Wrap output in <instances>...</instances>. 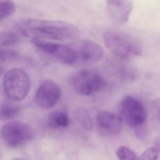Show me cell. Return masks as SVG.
<instances>
[{
    "label": "cell",
    "instance_id": "obj_1",
    "mask_svg": "<svg viewBox=\"0 0 160 160\" xmlns=\"http://www.w3.org/2000/svg\"><path fill=\"white\" fill-rule=\"evenodd\" d=\"M17 30L23 36L34 40L66 41L78 35L74 25L61 20L30 19L17 24Z\"/></svg>",
    "mask_w": 160,
    "mask_h": 160
},
{
    "label": "cell",
    "instance_id": "obj_2",
    "mask_svg": "<svg viewBox=\"0 0 160 160\" xmlns=\"http://www.w3.org/2000/svg\"><path fill=\"white\" fill-rule=\"evenodd\" d=\"M103 41L108 50L120 59H130L142 54V47L140 43L123 31L107 30L103 35Z\"/></svg>",
    "mask_w": 160,
    "mask_h": 160
},
{
    "label": "cell",
    "instance_id": "obj_3",
    "mask_svg": "<svg viewBox=\"0 0 160 160\" xmlns=\"http://www.w3.org/2000/svg\"><path fill=\"white\" fill-rule=\"evenodd\" d=\"M3 91L9 99L14 102L24 99L31 90L29 75L21 69L14 68L6 72L3 77Z\"/></svg>",
    "mask_w": 160,
    "mask_h": 160
},
{
    "label": "cell",
    "instance_id": "obj_4",
    "mask_svg": "<svg viewBox=\"0 0 160 160\" xmlns=\"http://www.w3.org/2000/svg\"><path fill=\"white\" fill-rule=\"evenodd\" d=\"M73 92L81 96H89L99 92L105 86L102 76L93 69H81L70 79Z\"/></svg>",
    "mask_w": 160,
    "mask_h": 160
},
{
    "label": "cell",
    "instance_id": "obj_5",
    "mask_svg": "<svg viewBox=\"0 0 160 160\" xmlns=\"http://www.w3.org/2000/svg\"><path fill=\"white\" fill-rule=\"evenodd\" d=\"M120 116L137 132L143 130L148 120V111L145 105L131 95H127L120 102Z\"/></svg>",
    "mask_w": 160,
    "mask_h": 160
},
{
    "label": "cell",
    "instance_id": "obj_6",
    "mask_svg": "<svg viewBox=\"0 0 160 160\" xmlns=\"http://www.w3.org/2000/svg\"><path fill=\"white\" fill-rule=\"evenodd\" d=\"M31 43L45 57L66 65L77 64L75 51L72 45H62L48 41L34 40Z\"/></svg>",
    "mask_w": 160,
    "mask_h": 160
},
{
    "label": "cell",
    "instance_id": "obj_7",
    "mask_svg": "<svg viewBox=\"0 0 160 160\" xmlns=\"http://www.w3.org/2000/svg\"><path fill=\"white\" fill-rule=\"evenodd\" d=\"M1 137L6 146L16 148L32 140L34 133L28 123L20 121H10L2 125Z\"/></svg>",
    "mask_w": 160,
    "mask_h": 160
},
{
    "label": "cell",
    "instance_id": "obj_8",
    "mask_svg": "<svg viewBox=\"0 0 160 160\" xmlns=\"http://www.w3.org/2000/svg\"><path fill=\"white\" fill-rule=\"evenodd\" d=\"M75 51L77 64H92L99 62L104 56L102 47L96 42L89 39L72 44Z\"/></svg>",
    "mask_w": 160,
    "mask_h": 160
},
{
    "label": "cell",
    "instance_id": "obj_9",
    "mask_svg": "<svg viewBox=\"0 0 160 160\" xmlns=\"http://www.w3.org/2000/svg\"><path fill=\"white\" fill-rule=\"evenodd\" d=\"M60 96V87L52 80H45L37 89L35 102L42 109H50L57 104Z\"/></svg>",
    "mask_w": 160,
    "mask_h": 160
},
{
    "label": "cell",
    "instance_id": "obj_10",
    "mask_svg": "<svg viewBox=\"0 0 160 160\" xmlns=\"http://www.w3.org/2000/svg\"><path fill=\"white\" fill-rule=\"evenodd\" d=\"M96 128L103 136H116L120 134L123 128V120L118 114L111 111L98 112L96 119Z\"/></svg>",
    "mask_w": 160,
    "mask_h": 160
},
{
    "label": "cell",
    "instance_id": "obj_11",
    "mask_svg": "<svg viewBox=\"0 0 160 160\" xmlns=\"http://www.w3.org/2000/svg\"><path fill=\"white\" fill-rule=\"evenodd\" d=\"M134 8V3L131 1H107L106 9L112 20L119 23L128 21Z\"/></svg>",
    "mask_w": 160,
    "mask_h": 160
},
{
    "label": "cell",
    "instance_id": "obj_12",
    "mask_svg": "<svg viewBox=\"0 0 160 160\" xmlns=\"http://www.w3.org/2000/svg\"><path fill=\"white\" fill-rule=\"evenodd\" d=\"M68 112L64 109H56L50 112L47 118V124L51 129H63L70 125Z\"/></svg>",
    "mask_w": 160,
    "mask_h": 160
},
{
    "label": "cell",
    "instance_id": "obj_13",
    "mask_svg": "<svg viewBox=\"0 0 160 160\" xmlns=\"http://www.w3.org/2000/svg\"><path fill=\"white\" fill-rule=\"evenodd\" d=\"M74 117L80 126L85 131H92L93 128V122L88 111L84 108H78L74 111Z\"/></svg>",
    "mask_w": 160,
    "mask_h": 160
},
{
    "label": "cell",
    "instance_id": "obj_14",
    "mask_svg": "<svg viewBox=\"0 0 160 160\" xmlns=\"http://www.w3.org/2000/svg\"><path fill=\"white\" fill-rule=\"evenodd\" d=\"M20 42V36L14 32L6 31L2 32L0 34V45L1 48H9L10 47L17 45Z\"/></svg>",
    "mask_w": 160,
    "mask_h": 160
},
{
    "label": "cell",
    "instance_id": "obj_15",
    "mask_svg": "<svg viewBox=\"0 0 160 160\" xmlns=\"http://www.w3.org/2000/svg\"><path fill=\"white\" fill-rule=\"evenodd\" d=\"M20 108L10 103H3L1 106V119L2 120H12L20 113Z\"/></svg>",
    "mask_w": 160,
    "mask_h": 160
},
{
    "label": "cell",
    "instance_id": "obj_16",
    "mask_svg": "<svg viewBox=\"0 0 160 160\" xmlns=\"http://www.w3.org/2000/svg\"><path fill=\"white\" fill-rule=\"evenodd\" d=\"M16 12V5L12 1L0 2V21L13 15Z\"/></svg>",
    "mask_w": 160,
    "mask_h": 160
},
{
    "label": "cell",
    "instance_id": "obj_17",
    "mask_svg": "<svg viewBox=\"0 0 160 160\" xmlns=\"http://www.w3.org/2000/svg\"><path fill=\"white\" fill-rule=\"evenodd\" d=\"M116 155L119 160H138V156L135 152L129 147L124 145L117 148Z\"/></svg>",
    "mask_w": 160,
    "mask_h": 160
},
{
    "label": "cell",
    "instance_id": "obj_18",
    "mask_svg": "<svg viewBox=\"0 0 160 160\" xmlns=\"http://www.w3.org/2000/svg\"><path fill=\"white\" fill-rule=\"evenodd\" d=\"M19 57V53L16 50L11 48H1L0 60L1 62L12 61Z\"/></svg>",
    "mask_w": 160,
    "mask_h": 160
},
{
    "label": "cell",
    "instance_id": "obj_19",
    "mask_svg": "<svg viewBox=\"0 0 160 160\" xmlns=\"http://www.w3.org/2000/svg\"><path fill=\"white\" fill-rule=\"evenodd\" d=\"M158 158L159 156L156 148L154 147H149L140 155L138 160H158Z\"/></svg>",
    "mask_w": 160,
    "mask_h": 160
},
{
    "label": "cell",
    "instance_id": "obj_20",
    "mask_svg": "<svg viewBox=\"0 0 160 160\" xmlns=\"http://www.w3.org/2000/svg\"><path fill=\"white\" fill-rule=\"evenodd\" d=\"M11 160H28V159H24V158H14V159H12Z\"/></svg>",
    "mask_w": 160,
    "mask_h": 160
}]
</instances>
